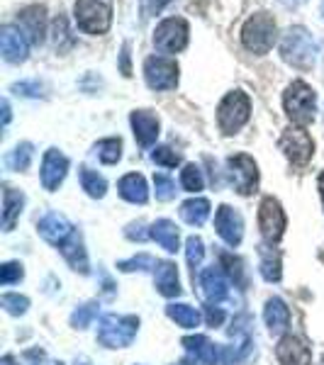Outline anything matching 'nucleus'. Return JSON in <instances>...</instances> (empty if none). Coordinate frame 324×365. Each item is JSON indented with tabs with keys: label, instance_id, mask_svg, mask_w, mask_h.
Instances as JSON below:
<instances>
[{
	"label": "nucleus",
	"instance_id": "f257e3e1",
	"mask_svg": "<svg viewBox=\"0 0 324 365\" xmlns=\"http://www.w3.org/2000/svg\"><path fill=\"white\" fill-rule=\"evenodd\" d=\"M283 108L298 127L310 125L317 113V93L305 81H293L288 91L283 93Z\"/></svg>",
	"mask_w": 324,
	"mask_h": 365
},
{
	"label": "nucleus",
	"instance_id": "f03ea898",
	"mask_svg": "<svg viewBox=\"0 0 324 365\" xmlns=\"http://www.w3.org/2000/svg\"><path fill=\"white\" fill-rule=\"evenodd\" d=\"M280 56L295 68H312L317 58V44L305 27H290L280 42Z\"/></svg>",
	"mask_w": 324,
	"mask_h": 365
},
{
	"label": "nucleus",
	"instance_id": "7ed1b4c3",
	"mask_svg": "<svg viewBox=\"0 0 324 365\" xmlns=\"http://www.w3.org/2000/svg\"><path fill=\"white\" fill-rule=\"evenodd\" d=\"M275 37H278V25H275L273 15L268 13H256L254 17H249L241 29V42L258 56L268 54L270 46L275 44Z\"/></svg>",
	"mask_w": 324,
	"mask_h": 365
},
{
	"label": "nucleus",
	"instance_id": "20e7f679",
	"mask_svg": "<svg viewBox=\"0 0 324 365\" xmlns=\"http://www.w3.org/2000/svg\"><path fill=\"white\" fill-rule=\"evenodd\" d=\"M74 13L86 34H105L113 25V0H76Z\"/></svg>",
	"mask_w": 324,
	"mask_h": 365
},
{
	"label": "nucleus",
	"instance_id": "39448f33",
	"mask_svg": "<svg viewBox=\"0 0 324 365\" xmlns=\"http://www.w3.org/2000/svg\"><path fill=\"white\" fill-rule=\"evenodd\" d=\"M249 115H251L249 96L241 91H232L227 93L225 100L220 103V108H217V125H220L222 134L232 137V134H237L249 122Z\"/></svg>",
	"mask_w": 324,
	"mask_h": 365
},
{
	"label": "nucleus",
	"instance_id": "423d86ee",
	"mask_svg": "<svg viewBox=\"0 0 324 365\" xmlns=\"http://www.w3.org/2000/svg\"><path fill=\"white\" fill-rule=\"evenodd\" d=\"M139 331L137 317H122V314H105L98 327V341L108 349H125L134 341Z\"/></svg>",
	"mask_w": 324,
	"mask_h": 365
},
{
	"label": "nucleus",
	"instance_id": "0eeeda50",
	"mask_svg": "<svg viewBox=\"0 0 324 365\" xmlns=\"http://www.w3.org/2000/svg\"><path fill=\"white\" fill-rule=\"evenodd\" d=\"M278 146L293 166H308L312 154H315V141L303 127H288L283 132Z\"/></svg>",
	"mask_w": 324,
	"mask_h": 365
},
{
	"label": "nucleus",
	"instance_id": "6e6552de",
	"mask_svg": "<svg viewBox=\"0 0 324 365\" xmlns=\"http://www.w3.org/2000/svg\"><path fill=\"white\" fill-rule=\"evenodd\" d=\"M144 78L151 91H173L178 86V63L166 56H149L144 61Z\"/></svg>",
	"mask_w": 324,
	"mask_h": 365
},
{
	"label": "nucleus",
	"instance_id": "1a4fd4ad",
	"mask_svg": "<svg viewBox=\"0 0 324 365\" xmlns=\"http://www.w3.org/2000/svg\"><path fill=\"white\" fill-rule=\"evenodd\" d=\"M188 22L183 17H168L154 32V44L161 54H176L188 46Z\"/></svg>",
	"mask_w": 324,
	"mask_h": 365
},
{
	"label": "nucleus",
	"instance_id": "9d476101",
	"mask_svg": "<svg viewBox=\"0 0 324 365\" xmlns=\"http://www.w3.org/2000/svg\"><path fill=\"white\" fill-rule=\"evenodd\" d=\"M227 166H229V175H232V182H234V187H237L239 195H251V192H256L258 168H256L254 158L246 156V154L229 156Z\"/></svg>",
	"mask_w": 324,
	"mask_h": 365
},
{
	"label": "nucleus",
	"instance_id": "9b49d317",
	"mask_svg": "<svg viewBox=\"0 0 324 365\" xmlns=\"http://www.w3.org/2000/svg\"><path fill=\"white\" fill-rule=\"evenodd\" d=\"M258 229L266 241H278L285 232V212L275 197H263L258 207Z\"/></svg>",
	"mask_w": 324,
	"mask_h": 365
},
{
	"label": "nucleus",
	"instance_id": "f8f14e48",
	"mask_svg": "<svg viewBox=\"0 0 324 365\" xmlns=\"http://www.w3.org/2000/svg\"><path fill=\"white\" fill-rule=\"evenodd\" d=\"M215 229L225 244L239 246L241 237H244V220H241V215L237 210H232L229 205H222L215 215Z\"/></svg>",
	"mask_w": 324,
	"mask_h": 365
},
{
	"label": "nucleus",
	"instance_id": "ddd939ff",
	"mask_svg": "<svg viewBox=\"0 0 324 365\" xmlns=\"http://www.w3.org/2000/svg\"><path fill=\"white\" fill-rule=\"evenodd\" d=\"M0 51L8 63H22L27 58V37L20 27L5 25L0 29Z\"/></svg>",
	"mask_w": 324,
	"mask_h": 365
},
{
	"label": "nucleus",
	"instance_id": "4468645a",
	"mask_svg": "<svg viewBox=\"0 0 324 365\" xmlns=\"http://www.w3.org/2000/svg\"><path fill=\"white\" fill-rule=\"evenodd\" d=\"M20 29L27 34V39L32 44H42L46 34V8L44 5H29V8L20 10L17 15Z\"/></svg>",
	"mask_w": 324,
	"mask_h": 365
},
{
	"label": "nucleus",
	"instance_id": "2eb2a0df",
	"mask_svg": "<svg viewBox=\"0 0 324 365\" xmlns=\"http://www.w3.org/2000/svg\"><path fill=\"white\" fill-rule=\"evenodd\" d=\"M69 170V158L61 154L59 149H49L42 158V185L44 190L54 192L59 185L66 178Z\"/></svg>",
	"mask_w": 324,
	"mask_h": 365
},
{
	"label": "nucleus",
	"instance_id": "dca6fc26",
	"mask_svg": "<svg viewBox=\"0 0 324 365\" xmlns=\"http://www.w3.org/2000/svg\"><path fill=\"white\" fill-rule=\"evenodd\" d=\"M275 358L280 365H310L312 351L303 339L298 336H285L275 346Z\"/></svg>",
	"mask_w": 324,
	"mask_h": 365
},
{
	"label": "nucleus",
	"instance_id": "f3484780",
	"mask_svg": "<svg viewBox=\"0 0 324 365\" xmlns=\"http://www.w3.org/2000/svg\"><path fill=\"white\" fill-rule=\"evenodd\" d=\"M200 287H203V297L208 299L210 304L225 302L227 295H229L227 278L222 275V270L217 266H210V268L200 270Z\"/></svg>",
	"mask_w": 324,
	"mask_h": 365
},
{
	"label": "nucleus",
	"instance_id": "a211bd4d",
	"mask_svg": "<svg viewBox=\"0 0 324 365\" xmlns=\"http://www.w3.org/2000/svg\"><path fill=\"white\" fill-rule=\"evenodd\" d=\"M37 229L44 237V241H49V244H54V246H61L64 241L76 232V229L71 227V222L64 215H59V212H46L42 220H39Z\"/></svg>",
	"mask_w": 324,
	"mask_h": 365
},
{
	"label": "nucleus",
	"instance_id": "6ab92c4d",
	"mask_svg": "<svg viewBox=\"0 0 324 365\" xmlns=\"http://www.w3.org/2000/svg\"><path fill=\"white\" fill-rule=\"evenodd\" d=\"M129 122H132L134 137H137L139 146L149 149L158 137V117L154 113H149V110H134Z\"/></svg>",
	"mask_w": 324,
	"mask_h": 365
},
{
	"label": "nucleus",
	"instance_id": "aec40b11",
	"mask_svg": "<svg viewBox=\"0 0 324 365\" xmlns=\"http://www.w3.org/2000/svg\"><path fill=\"white\" fill-rule=\"evenodd\" d=\"M61 253H64V258L69 261V266L74 268V270H79L81 275H88L91 273V266H88V253L83 249V239H81V234L79 232H74L71 237L64 241L61 246Z\"/></svg>",
	"mask_w": 324,
	"mask_h": 365
},
{
	"label": "nucleus",
	"instance_id": "412c9836",
	"mask_svg": "<svg viewBox=\"0 0 324 365\" xmlns=\"http://www.w3.org/2000/svg\"><path fill=\"white\" fill-rule=\"evenodd\" d=\"M154 280L156 287L163 297H178L181 292V280H178V268L171 261H158L154 268Z\"/></svg>",
	"mask_w": 324,
	"mask_h": 365
},
{
	"label": "nucleus",
	"instance_id": "4be33fe9",
	"mask_svg": "<svg viewBox=\"0 0 324 365\" xmlns=\"http://www.w3.org/2000/svg\"><path fill=\"white\" fill-rule=\"evenodd\" d=\"M263 319H266L270 334H280L290 324V309H288V304L280 297H270L266 302V309H263Z\"/></svg>",
	"mask_w": 324,
	"mask_h": 365
},
{
	"label": "nucleus",
	"instance_id": "5701e85b",
	"mask_svg": "<svg viewBox=\"0 0 324 365\" xmlns=\"http://www.w3.org/2000/svg\"><path fill=\"white\" fill-rule=\"evenodd\" d=\"M25 207V195L15 187H5L3 192V232H13L20 212Z\"/></svg>",
	"mask_w": 324,
	"mask_h": 365
},
{
	"label": "nucleus",
	"instance_id": "b1692460",
	"mask_svg": "<svg viewBox=\"0 0 324 365\" xmlns=\"http://www.w3.org/2000/svg\"><path fill=\"white\" fill-rule=\"evenodd\" d=\"M117 187H120V195L125 197L127 202L144 205L146 200H149V187H146L144 175H139V173H127Z\"/></svg>",
	"mask_w": 324,
	"mask_h": 365
},
{
	"label": "nucleus",
	"instance_id": "393cba45",
	"mask_svg": "<svg viewBox=\"0 0 324 365\" xmlns=\"http://www.w3.org/2000/svg\"><path fill=\"white\" fill-rule=\"evenodd\" d=\"M183 346L196 361L205 365H215L217 358H220V351H217V346L208 336H188L183 339Z\"/></svg>",
	"mask_w": 324,
	"mask_h": 365
},
{
	"label": "nucleus",
	"instance_id": "a878e982",
	"mask_svg": "<svg viewBox=\"0 0 324 365\" xmlns=\"http://www.w3.org/2000/svg\"><path fill=\"white\" fill-rule=\"evenodd\" d=\"M151 239L156 241L161 249H166L168 253H176L178 251V227L168 220H158L151 225Z\"/></svg>",
	"mask_w": 324,
	"mask_h": 365
},
{
	"label": "nucleus",
	"instance_id": "bb28decb",
	"mask_svg": "<svg viewBox=\"0 0 324 365\" xmlns=\"http://www.w3.org/2000/svg\"><path fill=\"white\" fill-rule=\"evenodd\" d=\"M181 217H183V222H188V225H193V227L205 225V220L210 217V202L205 197L186 200V202L181 205Z\"/></svg>",
	"mask_w": 324,
	"mask_h": 365
},
{
	"label": "nucleus",
	"instance_id": "cd10ccee",
	"mask_svg": "<svg viewBox=\"0 0 324 365\" xmlns=\"http://www.w3.org/2000/svg\"><path fill=\"white\" fill-rule=\"evenodd\" d=\"M166 314L183 329H196L200 324V312L196 307H191V304H176L173 302L166 307Z\"/></svg>",
	"mask_w": 324,
	"mask_h": 365
},
{
	"label": "nucleus",
	"instance_id": "c85d7f7f",
	"mask_svg": "<svg viewBox=\"0 0 324 365\" xmlns=\"http://www.w3.org/2000/svg\"><path fill=\"white\" fill-rule=\"evenodd\" d=\"M79 175H81V185H83V190L88 192V195L96 197V200H100L105 195V190H108V182H105V178L98 173V170L83 166Z\"/></svg>",
	"mask_w": 324,
	"mask_h": 365
},
{
	"label": "nucleus",
	"instance_id": "c756f323",
	"mask_svg": "<svg viewBox=\"0 0 324 365\" xmlns=\"http://www.w3.org/2000/svg\"><path fill=\"white\" fill-rule=\"evenodd\" d=\"M258 253H261V275H263V280L278 282L280 275H283L280 273V256L273 249H268V246H261Z\"/></svg>",
	"mask_w": 324,
	"mask_h": 365
},
{
	"label": "nucleus",
	"instance_id": "7c9ffc66",
	"mask_svg": "<svg viewBox=\"0 0 324 365\" xmlns=\"http://www.w3.org/2000/svg\"><path fill=\"white\" fill-rule=\"evenodd\" d=\"M96 154L103 163H108V166H113L122 158V141L120 139H103L96 144Z\"/></svg>",
	"mask_w": 324,
	"mask_h": 365
},
{
	"label": "nucleus",
	"instance_id": "2f4dec72",
	"mask_svg": "<svg viewBox=\"0 0 324 365\" xmlns=\"http://www.w3.org/2000/svg\"><path fill=\"white\" fill-rule=\"evenodd\" d=\"M5 163L13 170H27L29 163H32V144H27V141L25 144H17L8 154V158H5Z\"/></svg>",
	"mask_w": 324,
	"mask_h": 365
},
{
	"label": "nucleus",
	"instance_id": "473e14b6",
	"mask_svg": "<svg viewBox=\"0 0 324 365\" xmlns=\"http://www.w3.org/2000/svg\"><path fill=\"white\" fill-rule=\"evenodd\" d=\"M181 185L186 187L188 192H198L203 190L205 180H203V170H200L196 163H188V166L181 170Z\"/></svg>",
	"mask_w": 324,
	"mask_h": 365
},
{
	"label": "nucleus",
	"instance_id": "72a5a7b5",
	"mask_svg": "<svg viewBox=\"0 0 324 365\" xmlns=\"http://www.w3.org/2000/svg\"><path fill=\"white\" fill-rule=\"evenodd\" d=\"M186 258H188V266L193 268V275H196V268L203 263V258H205L203 239H200V237H188V241H186Z\"/></svg>",
	"mask_w": 324,
	"mask_h": 365
},
{
	"label": "nucleus",
	"instance_id": "f704fd0d",
	"mask_svg": "<svg viewBox=\"0 0 324 365\" xmlns=\"http://www.w3.org/2000/svg\"><path fill=\"white\" fill-rule=\"evenodd\" d=\"M96 314H98V302H88L71 314V327H76V329L91 327V322L96 319Z\"/></svg>",
	"mask_w": 324,
	"mask_h": 365
},
{
	"label": "nucleus",
	"instance_id": "c9c22d12",
	"mask_svg": "<svg viewBox=\"0 0 324 365\" xmlns=\"http://www.w3.org/2000/svg\"><path fill=\"white\" fill-rule=\"evenodd\" d=\"M249 346H251L249 341H244L241 346H225V349L220 351L222 365H239L246 356H249Z\"/></svg>",
	"mask_w": 324,
	"mask_h": 365
},
{
	"label": "nucleus",
	"instance_id": "e433bc0d",
	"mask_svg": "<svg viewBox=\"0 0 324 365\" xmlns=\"http://www.w3.org/2000/svg\"><path fill=\"white\" fill-rule=\"evenodd\" d=\"M156 263L151 256H146V253H139V256L134 258H127V261H120L117 263V268L122 270V273H132V270H149V268H156Z\"/></svg>",
	"mask_w": 324,
	"mask_h": 365
},
{
	"label": "nucleus",
	"instance_id": "4c0bfd02",
	"mask_svg": "<svg viewBox=\"0 0 324 365\" xmlns=\"http://www.w3.org/2000/svg\"><path fill=\"white\" fill-rule=\"evenodd\" d=\"M0 304H3V307L8 309L10 314L20 317V314H25V312H27L29 299H27V297H22V295H15V292H8V295L0 297Z\"/></svg>",
	"mask_w": 324,
	"mask_h": 365
},
{
	"label": "nucleus",
	"instance_id": "58836bf2",
	"mask_svg": "<svg viewBox=\"0 0 324 365\" xmlns=\"http://www.w3.org/2000/svg\"><path fill=\"white\" fill-rule=\"evenodd\" d=\"M154 187H156V200H161V202H168V200L176 197V185L173 180L168 178V175H154Z\"/></svg>",
	"mask_w": 324,
	"mask_h": 365
},
{
	"label": "nucleus",
	"instance_id": "ea45409f",
	"mask_svg": "<svg viewBox=\"0 0 324 365\" xmlns=\"http://www.w3.org/2000/svg\"><path fill=\"white\" fill-rule=\"evenodd\" d=\"M151 158H154V163L166 166V168H176L181 163V156L176 154L173 149H168V146H156V149L151 151Z\"/></svg>",
	"mask_w": 324,
	"mask_h": 365
},
{
	"label": "nucleus",
	"instance_id": "a19ab883",
	"mask_svg": "<svg viewBox=\"0 0 324 365\" xmlns=\"http://www.w3.org/2000/svg\"><path fill=\"white\" fill-rule=\"evenodd\" d=\"M220 261H222V266H227L229 278L237 282L239 287L244 285V268H241V261H239V258L229 256V253H220Z\"/></svg>",
	"mask_w": 324,
	"mask_h": 365
},
{
	"label": "nucleus",
	"instance_id": "79ce46f5",
	"mask_svg": "<svg viewBox=\"0 0 324 365\" xmlns=\"http://www.w3.org/2000/svg\"><path fill=\"white\" fill-rule=\"evenodd\" d=\"M22 280V266L20 263H5L0 268V282L3 285H13V282H20Z\"/></svg>",
	"mask_w": 324,
	"mask_h": 365
},
{
	"label": "nucleus",
	"instance_id": "37998d69",
	"mask_svg": "<svg viewBox=\"0 0 324 365\" xmlns=\"http://www.w3.org/2000/svg\"><path fill=\"white\" fill-rule=\"evenodd\" d=\"M13 91L17 93V96H25V98H39L42 96V86L39 83H25V81H22V83H15L13 86Z\"/></svg>",
	"mask_w": 324,
	"mask_h": 365
},
{
	"label": "nucleus",
	"instance_id": "c03bdc74",
	"mask_svg": "<svg viewBox=\"0 0 324 365\" xmlns=\"http://www.w3.org/2000/svg\"><path fill=\"white\" fill-rule=\"evenodd\" d=\"M168 3L171 0H141V8H144V15H156V13H161Z\"/></svg>",
	"mask_w": 324,
	"mask_h": 365
},
{
	"label": "nucleus",
	"instance_id": "a18cd8bd",
	"mask_svg": "<svg viewBox=\"0 0 324 365\" xmlns=\"http://www.w3.org/2000/svg\"><path fill=\"white\" fill-rule=\"evenodd\" d=\"M125 237L132 239V241H144L146 237H151V234H146L144 232V225H141V222H137V225H129L125 229Z\"/></svg>",
	"mask_w": 324,
	"mask_h": 365
},
{
	"label": "nucleus",
	"instance_id": "49530a36",
	"mask_svg": "<svg viewBox=\"0 0 324 365\" xmlns=\"http://www.w3.org/2000/svg\"><path fill=\"white\" fill-rule=\"evenodd\" d=\"M205 317H208L210 327H220V324L225 322V312L220 307H205Z\"/></svg>",
	"mask_w": 324,
	"mask_h": 365
},
{
	"label": "nucleus",
	"instance_id": "de8ad7c7",
	"mask_svg": "<svg viewBox=\"0 0 324 365\" xmlns=\"http://www.w3.org/2000/svg\"><path fill=\"white\" fill-rule=\"evenodd\" d=\"M122 73L132 76V68H129V44L122 46Z\"/></svg>",
	"mask_w": 324,
	"mask_h": 365
},
{
	"label": "nucleus",
	"instance_id": "09e8293b",
	"mask_svg": "<svg viewBox=\"0 0 324 365\" xmlns=\"http://www.w3.org/2000/svg\"><path fill=\"white\" fill-rule=\"evenodd\" d=\"M10 125V103L8 100H3V127Z\"/></svg>",
	"mask_w": 324,
	"mask_h": 365
},
{
	"label": "nucleus",
	"instance_id": "8fccbe9b",
	"mask_svg": "<svg viewBox=\"0 0 324 365\" xmlns=\"http://www.w3.org/2000/svg\"><path fill=\"white\" fill-rule=\"evenodd\" d=\"M280 5H285V8H300L303 3H308V0H278Z\"/></svg>",
	"mask_w": 324,
	"mask_h": 365
},
{
	"label": "nucleus",
	"instance_id": "3c124183",
	"mask_svg": "<svg viewBox=\"0 0 324 365\" xmlns=\"http://www.w3.org/2000/svg\"><path fill=\"white\" fill-rule=\"evenodd\" d=\"M317 187H320V195H322V205H324V170L320 173V180H317Z\"/></svg>",
	"mask_w": 324,
	"mask_h": 365
},
{
	"label": "nucleus",
	"instance_id": "603ef678",
	"mask_svg": "<svg viewBox=\"0 0 324 365\" xmlns=\"http://www.w3.org/2000/svg\"><path fill=\"white\" fill-rule=\"evenodd\" d=\"M0 365H15V363H13V358H10V356H5L3 361H0Z\"/></svg>",
	"mask_w": 324,
	"mask_h": 365
},
{
	"label": "nucleus",
	"instance_id": "864d4df0",
	"mask_svg": "<svg viewBox=\"0 0 324 365\" xmlns=\"http://www.w3.org/2000/svg\"><path fill=\"white\" fill-rule=\"evenodd\" d=\"M186 365H198V361H196V358L191 356V358H186Z\"/></svg>",
	"mask_w": 324,
	"mask_h": 365
},
{
	"label": "nucleus",
	"instance_id": "5fc2aeb1",
	"mask_svg": "<svg viewBox=\"0 0 324 365\" xmlns=\"http://www.w3.org/2000/svg\"><path fill=\"white\" fill-rule=\"evenodd\" d=\"M322 15H324V3H322Z\"/></svg>",
	"mask_w": 324,
	"mask_h": 365
},
{
	"label": "nucleus",
	"instance_id": "6e6d98bb",
	"mask_svg": "<svg viewBox=\"0 0 324 365\" xmlns=\"http://www.w3.org/2000/svg\"><path fill=\"white\" fill-rule=\"evenodd\" d=\"M322 365H324V363H322Z\"/></svg>",
	"mask_w": 324,
	"mask_h": 365
}]
</instances>
